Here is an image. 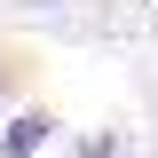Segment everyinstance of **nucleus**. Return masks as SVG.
<instances>
[{"instance_id":"3","label":"nucleus","mask_w":158,"mask_h":158,"mask_svg":"<svg viewBox=\"0 0 158 158\" xmlns=\"http://www.w3.org/2000/svg\"><path fill=\"white\" fill-rule=\"evenodd\" d=\"M79 158H127V135H111V127H103V135L79 142Z\"/></svg>"},{"instance_id":"4","label":"nucleus","mask_w":158,"mask_h":158,"mask_svg":"<svg viewBox=\"0 0 158 158\" xmlns=\"http://www.w3.org/2000/svg\"><path fill=\"white\" fill-rule=\"evenodd\" d=\"M127 158H135V150H127Z\"/></svg>"},{"instance_id":"1","label":"nucleus","mask_w":158,"mask_h":158,"mask_svg":"<svg viewBox=\"0 0 158 158\" xmlns=\"http://www.w3.org/2000/svg\"><path fill=\"white\" fill-rule=\"evenodd\" d=\"M48 135H56V111H40V103H16V111H8V135H0V158H32Z\"/></svg>"},{"instance_id":"2","label":"nucleus","mask_w":158,"mask_h":158,"mask_svg":"<svg viewBox=\"0 0 158 158\" xmlns=\"http://www.w3.org/2000/svg\"><path fill=\"white\" fill-rule=\"evenodd\" d=\"M32 79H40V56L24 48V40H0V118L16 111V95L32 87Z\"/></svg>"}]
</instances>
